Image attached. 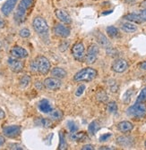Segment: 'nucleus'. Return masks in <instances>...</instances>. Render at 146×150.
<instances>
[{
	"label": "nucleus",
	"instance_id": "49",
	"mask_svg": "<svg viewBox=\"0 0 146 150\" xmlns=\"http://www.w3.org/2000/svg\"><path fill=\"white\" fill-rule=\"evenodd\" d=\"M141 6L143 7V8H146V0H144V1H142L141 3Z\"/></svg>",
	"mask_w": 146,
	"mask_h": 150
},
{
	"label": "nucleus",
	"instance_id": "33",
	"mask_svg": "<svg viewBox=\"0 0 146 150\" xmlns=\"http://www.w3.org/2000/svg\"><path fill=\"white\" fill-rule=\"evenodd\" d=\"M67 128L69 129V131L72 133V132H75V131L78 129V127L76 125V123L73 121H69L67 122Z\"/></svg>",
	"mask_w": 146,
	"mask_h": 150
},
{
	"label": "nucleus",
	"instance_id": "6",
	"mask_svg": "<svg viewBox=\"0 0 146 150\" xmlns=\"http://www.w3.org/2000/svg\"><path fill=\"white\" fill-rule=\"evenodd\" d=\"M72 54L74 58L78 62H84L85 61V47L83 42H77L72 47Z\"/></svg>",
	"mask_w": 146,
	"mask_h": 150
},
{
	"label": "nucleus",
	"instance_id": "9",
	"mask_svg": "<svg viewBox=\"0 0 146 150\" xmlns=\"http://www.w3.org/2000/svg\"><path fill=\"white\" fill-rule=\"evenodd\" d=\"M7 64H8V66H9L10 70L12 71L15 72V73L21 72L24 68V63L23 61H21L20 59L13 57V56L8 58Z\"/></svg>",
	"mask_w": 146,
	"mask_h": 150
},
{
	"label": "nucleus",
	"instance_id": "2",
	"mask_svg": "<svg viewBox=\"0 0 146 150\" xmlns=\"http://www.w3.org/2000/svg\"><path fill=\"white\" fill-rule=\"evenodd\" d=\"M97 76L98 71L92 67H86L83 68L75 74L74 81L76 82H89L93 81Z\"/></svg>",
	"mask_w": 146,
	"mask_h": 150
},
{
	"label": "nucleus",
	"instance_id": "31",
	"mask_svg": "<svg viewBox=\"0 0 146 150\" xmlns=\"http://www.w3.org/2000/svg\"><path fill=\"white\" fill-rule=\"evenodd\" d=\"M108 95L106 94L105 91H100L98 94H97V99L100 101V102H102V103H105L108 101Z\"/></svg>",
	"mask_w": 146,
	"mask_h": 150
},
{
	"label": "nucleus",
	"instance_id": "12",
	"mask_svg": "<svg viewBox=\"0 0 146 150\" xmlns=\"http://www.w3.org/2000/svg\"><path fill=\"white\" fill-rule=\"evenodd\" d=\"M10 54L13 57H15V58H18V59H24L26 57H28V51L22 47H19V46H15L11 50H10Z\"/></svg>",
	"mask_w": 146,
	"mask_h": 150
},
{
	"label": "nucleus",
	"instance_id": "23",
	"mask_svg": "<svg viewBox=\"0 0 146 150\" xmlns=\"http://www.w3.org/2000/svg\"><path fill=\"white\" fill-rule=\"evenodd\" d=\"M97 40H98V43H99L101 47H106V48L110 47V43H109V41L108 40V39L105 37V35H103L102 33L98 32Z\"/></svg>",
	"mask_w": 146,
	"mask_h": 150
},
{
	"label": "nucleus",
	"instance_id": "41",
	"mask_svg": "<svg viewBox=\"0 0 146 150\" xmlns=\"http://www.w3.org/2000/svg\"><path fill=\"white\" fill-rule=\"evenodd\" d=\"M83 150H93L94 149V146L90 144H88V145H84L83 147H82Z\"/></svg>",
	"mask_w": 146,
	"mask_h": 150
},
{
	"label": "nucleus",
	"instance_id": "32",
	"mask_svg": "<svg viewBox=\"0 0 146 150\" xmlns=\"http://www.w3.org/2000/svg\"><path fill=\"white\" fill-rule=\"evenodd\" d=\"M136 102H140V103H145L146 102V87L140 92L139 96L136 99Z\"/></svg>",
	"mask_w": 146,
	"mask_h": 150
},
{
	"label": "nucleus",
	"instance_id": "14",
	"mask_svg": "<svg viewBox=\"0 0 146 150\" xmlns=\"http://www.w3.org/2000/svg\"><path fill=\"white\" fill-rule=\"evenodd\" d=\"M17 1L18 0H6V2L1 7V12L5 16H8L12 13L17 4Z\"/></svg>",
	"mask_w": 146,
	"mask_h": 150
},
{
	"label": "nucleus",
	"instance_id": "48",
	"mask_svg": "<svg viewBox=\"0 0 146 150\" xmlns=\"http://www.w3.org/2000/svg\"><path fill=\"white\" fill-rule=\"evenodd\" d=\"M125 1L126 4H128V5H134L136 2V0H125Z\"/></svg>",
	"mask_w": 146,
	"mask_h": 150
},
{
	"label": "nucleus",
	"instance_id": "15",
	"mask_svg": "<svg viewBox=\"0 0 146 150\" xmlns=\"http://www.w3.org/2000/svg\"><path fill=\"white\" fill-rule=\"evenodd\" d=\"M55 14H56L57 18L60 22H62L63 23L66 24H69L72 22V19L70 17V15L64 10L62 9H56L55 10Z\"/></svg>",
	"mask_w": 146,
	"mask_h": 150
},
{
	"label": "nucleus",
	"instance_id": "30",
	"mask_svg": "<svg viewBox=\"0 0 146 150\" xmlns=\"http://www.w3.org/2000/svg\"><path fill=\"white\" fill-rule=\"evenodd\" d=\"M108 88H109V89H110L111 92H117L118 91V85L114 80H109L108 81Z\"/></svg>",
	"mask_w": 146,
	"mask_h": 150
},
{
	"label": "nucleus",
	"instance_id": "50",
	"mask_svg": "<svg viewBox=\"0 0 146 150\" xmlns=\"http://www.w3.org/2000/svg\"><path fill=\"white\" fill-rule=\"evenodd\" d=\"M100 149H109V150H111V149H114L113 147H109V146H101L100 147Z\"/></svg>",
	"mask_w": 146,
	"mask_h": 150
},
{
	"label": "nucleus",
	"instance_id": "29",
	"mask_svg": "<svg viewBox=\"0 0 146 150\" xmlns=\"http://www.w3.org/2000/svg\"><path fill=\"white\" fill-rule=\"evenodd\" d=\"M31 83V77L29 75H24L20 79V86L22 88H26Z\"/></svg>",
	"mask_w": 146,
	"mask_h": 150
},
{
	"label": "nucleus",
	"instance_id": "4",
	"mask_svg": "<svg viewBox=\"0 0 146 150\" xmlns=\"http://www.w3.org/2000/svg\"><path fill=\"white\" fill-rule=\"evenodd\" d=\"M126 114L130 117L135 119H142L146 116V105L144 103L136 102L135 105H131L126 111Z\"/></svg>",
	"mask_w": 146,
	"mask_h": 150
},
{
	"label": "nucleus",
	"instance_id": "39",
	"mask_svg": "<svg viewBox=\"0 0 146 150\" xmlns=\"http://www.w3.org/2000/svg\"><path fill=\"white\" fill-rule=\"evenodd\" d=\"M131 96H132V90L129 89L125 94V97H124V102L125 103H128L131 99Z\"/></svg>",
	"mask_w": 146,
	"mask_h": 150
},
{
	"label": "nucleus",
	"instance_id": "27",
	"mask_svg": "<svg viewBox=\"0 0 146 150\" xmlns=\"http://www.w3.org/2000/svg\"><path fill=\"white\" fill-rule=\"evenodd\" d=\"M98 129H99V123L96 121H93L90 122V124L89 125V128H88V130L90 135H95Z\"/></svg>",
	"mask_w": 146,
	"mask_h": 150
},
{
	"label": "nucleus",
	"instance_id": "37",
	"mask_svg": "<svg viewBox=\"0 0 146 150\" xmlns=\"http://www.w3.org/2000/svg\"><path fill=\"white\" fill-rule=\"evenodd\" d=\"M111 137H112V134H111V133H105V134H103V135H101V136L100 137V142L108 141Z\"/></svg>",
	"mask_w": 146,
	"mask_h": 150
},
{
	"label": "nucleus",
	"instance_id": "19",
	"mask_svg": "<svg viewBox=\"0 0 146 150\" xmlns=\"http://www.w3.org/2000/svg\"><path fill=\"white\" fill-rule=\"evenodd\" d=\"M117 143L125 147H131L134 145V140L130 137L120 136L117 139Z\"/></svg>",
	"mask_w": 146,
	"mask_h": 150
},
{
	"label": "nucleus",
	"instance_id": "51",
	"mask_svg": "<svg viewBox=\"0 0 146 150\" xmlns=\"http://www.w3.org/2000/svg\"><path fill=\"white\" fill-rule=\"evenodd\" d=\"M144 145H145V147H146V140H145V143H144Z\"/></svg>",
	"mask_w": 146,
	"mask_h": 150
},
{
	"label": "nucleus",
	"instance_id": "42",
	"mask_svg": "<svg viewBox=\"0 0 146 150\" xmlns=\"http://www.w3.org/2000/svg\"><path fill=\"white\" fill-rule=\"evenodd\" d=\"M67 47H68V43H67V42L62 43V44L59 46V49H60L61 51H65V50H66V49H67Z\"/></svg>",
	"mask_w": 146,
	"mask_h": 150
},
{
	"label": "nucleus",
	"instance_id": "34",
	"mask_svg": "<svg viewBox=\"0 0 146 150\" xmlns=\"http://www.w3.org/2000/svg\"><path fill=\"white\" fill-rule=\"evenodd\" d=\"M19 35H20L22 38H24V39H26V38H29V37L31 36V31H30L29 29L24 28V29H22V30L19 31Z\"/></svg>",
	"mask_w": 146,
	"mask_h": 150
},
{
	"label": "nucleus",
	"instance_id": "35",
	"mask_svg": "<svg viewBox=\"0 0 146 150\" xmlns=\"http://www.w3.org/2000/svg\"><path fill=\"white\" fill-rule=\"evenodd\" d=\"M84 90H85V85H83V84L80 85V86L77 88L76 91H75V96H76V97H81V96L83 95V94Z\"/></svg>",
	"mask_w": 146,
	"mask_h": 150
},
{
	"label": "nucleus",
	"instance_id": "21",
	"mask_svg": "<svg viewBox=\"0 0 146 150\" xmlns=\"http://www.w3.org/2000/svg\"><path fill=\"white\" fill-rule=\"evenodd\" d=\"M39 109L42 112H44V114H49V112L53 110L50 103L46 99L41 100V102L39 103Z\"/></svg>",
	"mask_w": 146,
	"mask_h": 150
},
{
	"label": "nucleus",
	"instance_id": "44",
	"mask_svg": "<svg viewBox=\"0 0 146 150\" xmlns=\"http://www.w3.org/2000/svg\"><path fill=\"white\" fill-rule=\"evenodd\" d=\"M6 117V112L3 109L0 108V120H3Z\"/></svg>",
	"mask_w": 146,
	"mask_h": 150
},
{
	"label": "nucleus",
	"instance_id": "3",
	"mask_svg": "<svg viewBox=\"0 0 146 150\" xmlns=\"http://www.w3.org/2000/svg\"><path fill=\"white\" fill-rule=\"evenodd\" d=\"M34 0H21L14 13V20L17 23H23L25 21L28 10L31 7Z\"/></svg>",
	"mask_w": 146,
	"mask_h": 150
},
{
	"label": "nucleus",
	"instance_id": "20",
	"mask_svg": "<svg viewBox=\"0 0 146 150\" xmlns=\"http://www.w3.org/2000/svg\"><path fill=\"white\" fill-rule=\"evenodd\" d=\"M121 29L127 33H133L137 30V26L132 22H125L121 24Z\"/></svg>",
	"mask_w": 146,
	"mask_h": 150
},
{
	"label": "nucleus",
	"instance_id": "38",
	"mask_svg": "<svg viewBox=\"0 0 146 150\" xmlns=\"http://www.w3.org/2000/svg\"><path fill=\"white\" fill-rule=\"evenodd\" d=\"M8 148L9 149H14V150H22V149H24V147L21 145H19V144H14V143L9 144L8 145Z\"/></svg>",
	"mask_w": 146,
	"mask_h": 150
},
{
	"label": "nucleus",
	"instance_id": "22",
	"mask_svg": "<svg viewBox=\"0 0 146 150\" xmlns=\"http://www.w3.org/2000/svg\"><path fill=\"white\" fill-rule=\"evenodd\" d=\"M124 19L128 22H132V23H142L139 13H128L124 16Z\"/></svg>",
	"mask_w": 146,
	"mask_h": 150
},
{
	"label": "nucleus",
	"instance_id": "16",
	"mask_svg": "<svg viewBox=\"0 0 146 150\" xmlns=\"http://www.w3.org/2000/svg\"><path fill=\"white\" fill-rule=\"evenodd\" d=\"M134 129V125L132 122H128V121H123L120 122L118 124V129L122 133H127L130 132V131Z\"/></svg>",
	"mask_w": 146,
	"mask_h": 150
},
{
	"label": "nucleus",
	"instance_id": "24",
	"mask_svg": "<svg viewBox=\"0 0 146 150\" xmlns=\"http://www.w3.org/2000/svg\"><path fill=\"white\" fill-rule=\"evenodd\" d=\"M106 32L108 35V37H110L111 39H116V38L119 37V30L118 28L114 26H108L106 29Z\"/></svg>",
	"mask_w": 146,
	"mask_h": 150
},
{
	"label": "nucleus",
	"instance_id": "11",
	"mask_svg": "<svg viewBox=\"0 0 146 150\" xmlns=\"http://www.w3.org/2000/svg\"><path fill=\"white\" fill-rule=\"evenodd\" d=\"M111 69L117 73H123L128 69V63H127L126 60L122 58L117 59L113 62L111 65Z\"/></svg>",
	"mask_w": 146,
	"mask_h": 150
},
{
	"label": "nucleus",
	"instance_id": "17",
	"mask_svg": "<svg viewBox=\"0 0 146 150\" xmlns=\"http://www.w3.org/2000/svg\"><path fill=\"white\" fill-rule=\"evenodd\" d=\"M70 139L73 141H77V142H84L87 141L89 139V137L87 135L86 132H72V134L70 135Z\"/></svg>",
	"mask_w": 146,
	"mask_h": 150
},
{
	"label": "nucleus",
	"instance_id": "47",
	"mask_svg": "<svg viewBox=\"0 0 146 150\" xmlns=\"http://www.w3.org/2000/svg\"><path fill=\"white\" fill-rule=\"evenodd\" d=\"M36 88H39V89H41L42 88H43V86H42V84H41V82H40V81H37L36 82Z\"/></svg>",
	"mask_w": 146,
	"mask_h": 150
},
{
	"label": "nucleus",
	"instance_id": "36",
	"mask_svg": "<svg viewBox=\"0 0 146 150\" xmlns=\"http://www.w3.org/2000/svg\"><path fill=\"white\" fill-rule=\"evenodd\" d=\"M62 132H60V143H59V149H66V141H65V138H64V135L61 134Z\"/></svg>",
	"mask_w": 146,
	"mask_h": 150
},
{
	"label": "nucleus",
	"instance_id": "5",
	"mask_svg": "<svg viewBox=\"0 0 146 150\" xmlns=\"http://www.w3.org/2000/svg\"><path fill=\"white\" fill-rule=\"evenodd\" d=\"M32 27L39 35H45L48 32V25L43 17L37 16L33 19Z\"/></svg>",
	"mask_w": 146,
	"mask_h": 150
},
{
	"label": "nucleus",
	"instance_id": "1",
	"mask_svg": "<svg viewBox=\"0 0 146 150\" xmlns=\"http://www.w3.org/2000/svg\"><path fill=\"white\" fill-rule=\"evenodd\" d=\"M31 71L35 72L38 71L42 75H47L51 69V64L49 60L43 55H40L37 58L31 61L30 64Z\"/></svg>",
	"mask_w": 146,
	"mask_h": 150
},
{
	"label": "nucleus",
	"instance_id": "25",
	"mask_svg": "<svg viewBox=\"0 0 146 150\" xmlns=\"http://www.w3.org/2000/svg\"><path fill=\"white\" fill-rule=\"evenodd\" d=\"M49 116H50V119L53 121H60L63 118V112L62 111L58 110V109L52 110L49 112Z\"/></svg>",
	"mask_w": 146,
	"mask_h": 150
},
{
	"label": "nucleus",
	"instance_id": "18",
	"mask_svg": "<svg viewBox=\"0 0 146 150\" xmlns=\"http://www.w3.org/2000/svg\"><path fill=\"white\" fill-rule=\"evenodd\" d=\"M51 75H52V77L62 80V79H65L66 77L67 72L65 69H63L61 67H54L51 70Z\"/></svg>",
	"mask_w": 146,
	"mask_h": 150
},
{
	"label": "nucleus",
	"instance_id": "7",
	"mask_svg": "<svg viewBox=\"0 0 146 150\" xmlns=\"http://www.w3.org/2000/svg\"><path fill=\"white\" fill-rule=\"evenodd\" d=\"M99 52H100V49H99V46L97 44L90 45L87 49V52H86L84 62L87 64H93L97 61Z\"/></svg>",
	"mask_w": 146,
	"mask_h": 150
},
{
	"label": "nucleus",
	"instance_id": "10",
	"mask_svg": "<svg viewBox=\"0 0 146 150\" xmlns=\"http://www.w3.org/2000/svg\"><path fill=\"white\" fill-rule=\"evenodd\" d=\"M43 85L46 88H48L49 90H58L61 88L62 82H61V80H59L58 78L48 77V78L45 79Z\"/></svg>",
	"mask_w": 146,
	"mask_h": 150
},
{
	"label": "nucleus",
	"instance_id": "26",
	"mask_svg": "<svg viewBox=\"0 0 146 150\" xmlns=\"http://www.w3.org/2000/svg\"><path fill=\"white\" fill-rule=\"evenodd\" d=\"M36 124L38 126H41L43 128H50L52 126V122L49 119L46 118H38L36 121Z\"/></svg>",
	"mask_w": 146,
	"mask_h": 150
},
{
	"label": "nucleus",
	"instance_id": "46",
	"mask_svg": "<svg viewBox=\"0 0 146 150\" xmlns=\"http://www.w3.org/2000/svg\"><path fill=\"white\" fill-rule=\"evenodd\" d=\"M5 142H6V139H5V137L0 136V147H1V146L5 144Z\"/></svg>",
	"mask_w": 146,
	"mask_h": 150
},
{
	"label": "nucleus",
	"instance_id": "45",
	"mask_svg": "<svg viewBox=\"0 0 146 150\" xmlns=\"http://www.w3.org/2000/svg\"><path fill=\"white\" fill-rule=\"evenodd\" d=\"M139 66H140V68H141L142 70H143V71H146V61H144V62H142V63L139 64Z\"/></svg>",
	"mask_w": 146,
	"mask_h": 150
},
{
	"label": "nucleus",
	"instance_id": "13",
	"mask_svg": "<svg viewBox=\"0 0 146 150\" xmlns=\"http://www.w3.org/2000/svg\"><path fill=\"white\" fill-rule=\"evenodd\" d=\"M53 31L55 33V35L59 37V38H63V39H66V38L70 36V29L67 28L66 26L63 25V24H57L53 28Z\"/></svg>",
	"mask_w": 146,
	"mask_h": 150
},
{
	"label": "nucleus",
	"instance_id": "8",
	"mask_svg": "<svg viewBox=\"0 0 146 150\" xmlns=\"http://www.w3.org/2000/svg\"><path fill=\"white\" fill-rule=\"evenodd\" d=\"M21 132L22 127L20 125H10L3 129V134L9 139L17 138L18 136H20Z\"/></svg>",
	"mask_w": 146,
	"mask_h": 150
},
{
	"label": "nucleus",
	"instance_id": "28",
	"mask_svg": "<svg viewBox=\"0 0 146 150\" xmlns=\"http://www.w3.org/2000/svg\"><path fill=\"white\" fill-rule=\"evenodd\" d=\"M107 110L108 112H109V114H117V112H118V105L116 102L112 101V102H109L107 105Z\"/></svg>",
	"mask_w": 146,
	"mask_h": 150
},
{
	"label": "nucleus",
	"instance_id": "40",
	"mask_svg": "<svg viewBox=\"0 0 146 150\" xmlns=\"http://www.w3.org/2000/svg\"><path fill=\"white\" fill-rule=\"evenodd\" d=\"M140 16H141V19H142V22H146V8L142 10L141 13H139Z\"/></svg>",
	"mask_w": 146,
	"mask_h": 150
},
{
	"label": "nucleus",
	"instance_id": "43",
	"mask_svg": "<svg viewBox=\"0 0 146 150\" xmlns=\"http://www.w3.org/2000/svg\"><path fill=\"white\" fill-rule=\"evenodd\" d=\"M6 26V22L4 21V19L0 16V29H3Z\"/></svg>",
	"mask_w": 146,
	"mask_h": 150
}]
</instances>
